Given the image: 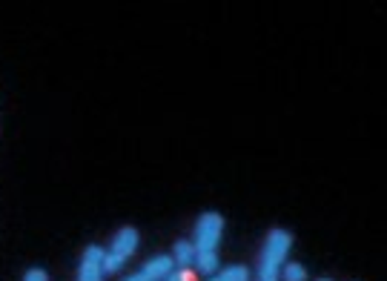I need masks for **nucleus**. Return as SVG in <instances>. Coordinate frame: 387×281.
<instances>
[{
	"instance_id": "f8f14e48",
	"label": "nucleus",
	"mask_w": 387,
	"mask_h": 281,
	"mask_svg": "<svg viewBox=\"0 0 387 281\" xmlns=\"http://www.w3.org/2000/svg\"><path fill=\"white\" fill-rule=\"evenodd\" d=\"M175 275H178V281H195V275L187 267H181V272H175Z\"/></svg>"
},
{
	"instance_id": "1a4fd4ad",
	"label": "nucleus",
	"mask_w": 387,
	"mask_h": 281,
	"mask_svg": "<svg viewBox=\"0 0 387 281\" xmlns=\"http://www.w3.org/2000/svg\"><path fill=\"white\" fill-rule=\"evenodd\" d=\"M281 278L284 281H304L307 278V270L301 264H284L281 267Z\"/></svg>"
},
{
	"instance_id": "f03ea898",
	"label": "nucleus",
	"mask_w": 387,
	"mask_h": 281,
	"mask_svg": "<svg viewBox=\"0 0 387 281\" xmlns=\"http://www.w3.org/2000/svg\"><path fill=\"white\" fill-rule=\"evenodd\" d=\"M221 230H224V219L218 213H204L195 224V253H215L218 241H221Z\"/></svg>"
},
{
	"instance_id": "39448f33",
	"label": "nucleus",
	"mask_w": 387,
	"mask_h": 281,
	"mask_svg": "<svg viewBox=\"0 0 387 281\" xmlns=\"http://www.w3.org/2000/svg\"><path fill=\"white\" fill-rule=\"evenodd\" d=\"M135 247H138V230L124 227V230L115 236V241H112V250H109V253H118V255L129 258V255L135 253Z\"/></svg>"
},
{
	"instance_id": "423d86ee",
	"label": "nucleus",
	"mask_w": 387,
	"mask_h": 281,
	"mask_svg": "<svg viewBox=\"0 0 387 281\" xmlns=\"http://www.w3.org/2000/svg\"><path fill=\"white\" fill-rule=\"evenodd\" d=\"M173 261H178L181 267H190V264L195 261V247H192L190 241H178V244H175V255H173Z\"/></svg>"
},
{
	"instance_id": "2eb2a0df",
	"label": "nucleus",
	"mask_w": 387,
	"mask_h": 281,
	"mask_svg": "<svg viewBox=\"0 0 387 281\" xmlns=\"http://www.w3.org/2000/svg\"><path fill=\"white\" fill-rule=\"evenodd\" d=\"M215 281H218V278H215Z\"/></svg>"
},
{
	"instance_id": "f257e3e1",
	"label": "nucleus",
	"mask_w": 387,
	"mask_h": 281,
	"mask_svg": "<svg viewBox=\"0 0 387 281\" xmlns=\"http://www.w3.org/2000/svg\"><path fill=\"white\" fill-rule=\"evenodd\" d=\"M293 247V236L287 230H273L264 241L261 261H258V278L256 281H278V272L284 267V258Z\"/></svg>"
},
{
	"instance_id": "9d476101",
	"label": "nucleus",
	"mask_w": 387,
	"mask_h": 281,
	"mask_svg": "<svg viewBox=\"0 0 387 281\" xmlns=\"http://www.w3.org/2000/svg\"><path fill=\"white\" fill-rule=\"evenodd\" d=\"M124 255H118V253H107L104 255V272H118L121 267H124Z\"/></svg>"
},
{
	"instance_id": "7ed1b4c3",
	"label": "nucleus",
	"mask_w": 387,
	"mask_h": 281,
	"mask_svg": "<svg viewBox=\"0 0 387 281\" xmlns=\"http://www.w3.org/2000/svg\"><path fill=\"white\" fill-rule=\"evenodd\" d=\"M104 250L98 244L87 247L84 253V261H81V270H77V281H104Z\"/></svg>"
},
{
	"instance_id": "0eeeda50",
	"label": "nucleus",
	"mask_w": 387,
	"mask_h": 281,
	"mask_svg": "<svg viewBox=\"0 0 387 281\" xmlns=\"http://www.w3.org/2000/svg\"><path fill=\"white\" fill-rule=\"evenodd\" d=\"M218 281H250V270L244 264H232L218 275Z\"/></svg>"
},
{
	"instance_id": "4468645a",
	"label": "nucleus",
	"mask_w": 387,
	"mask_h": 281,
	"mask_svg": "<svg viewBox=\"0 0 387 281\" xmlns=\"http://www.w3.org/2000/svg\"><path fill=\"white\" fill-rule=\"evenodd\" d=\"M322 281H330V278H322Z\"/></svg>"
},
{
	"instance_id": "9b49d317",
	"label": "nucleus",
	"mask_w": 387,
	"mask_h": 281,
	"mask_svg": "<svg viewBox=\"0 0 387 281\" xmlns=\"http://www.w3.org/2000/svg\"><path fill=\"white\" fill-rule=\"evenodd\" d=\"M23 281H46V272L43 270H29Z\"/></svg>"
},
{
	"instance_id": "20e7f679",
	"label": "nucleus",
	"mask_w": 387,
	"mask_h": 281,
	"mask_svg": "<svg viewBox=\"0 0 387 281\" xmlns=\"http://www.w3.org/2000/svg\"><path fill=\"white\" fill-rule=\"evenodd\" d=\"M173 267H175V261L170 255H158V258H149L143 264V275L149 281H164L167 275H173Z\"/></svg>"
},
{
	"instance_id": "ddd939ff",
	"label": "nucleus",
	"mask_w": 387,
	"mask_h": 281,
	"mask_svg": "<svg viewBox=\"0 0 387 281\" xmlns=\"http://www.w3.org/2000/svg\"><path fill=\"white\" fill-rule=\"evenodd\" d=\"M126 281H149V278H146V275H143V272H138V275H129V278H126Z\"/></svg>"
},
{
	"instance_id": "6e6552de",
	"label": "nucleus",
	"mask_w": 387,
	"mask_h": 281,
	"mask_svg": "<svg viewBox=\"0 0 387 281\" xmlns=\"http://www.w3.org/2000/svg\"><path fill=\"white\" fill-rule=\"evenodd\" d=\"M201 272H215L218 270V258H215V253H195V261H192Z\"/></svg>"
}]
</instances>
